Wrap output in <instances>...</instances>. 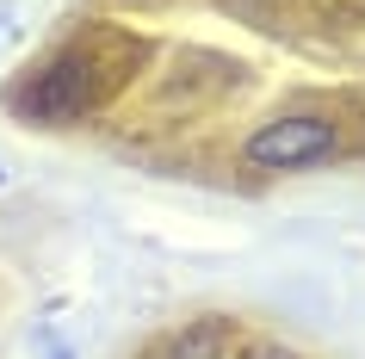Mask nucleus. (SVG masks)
I'll return each mask as SVG.
<instances>
[{
	"label": "nucleus",
	"instance_id": "20e7f679",
	"mask_svg": "<svg viewBox=\"0 0 365 359\" xmlns=\"http://www.w3.org/2000/svg\"><path fill=\"white\" fill-rule=\"evenodd\" d=\"M272 359H285V353H272Z\"/></svg>",
	"mask_w": 365,
	"mask_h": 359
},
{
	"label": "nucleus",
	"instance_id": "f03ea898",
	"mask_svg": "<svg viewBox=\"0 0 365 359\" xmlns=\"http://www.w3.org/2000/svg\"><path fill=\"white\" fill-rule=\"evenodd\" d=\"M87 99H93L87 56H56L43 75H25L13 87V112L31 118V124H68V118L87 112Z\"/></svg>",
	"mask_w": 365,
	"mask_h": 359
},
{
	"label": "nucleus",
	"instance_id": "f257e3e1",
	"mask_svg": "<svg viewBox=\"0 0 365 359\" xmlns=\"http://www.w3.org/2000/svg\"><path fill=\"white\" fill-rule=\"evenodd\" d=\"M341 149H346V136H341L334 118L285 112V118H267V124L242 143V161L260 168V173H297V168H328Z\"/></svg>",
	"mask_w": 365,
	"mask_h": 359
},
{
	"label": "nucleus",
	"instance_id": "7ed1b4c3",
	"mask_svg": "<svg viewBox=\"0 0 365 359\" xmlns=\"http://www.w3.org/2000/svg\"><path fill=\"white\" fill-rule=\"evenodd\" d=\"M230 340H235V322L211 316V322H192L186 335H173L168 359H223V353H230Z\"/></svg>",
	"mask_w": 365,
	"mask_h": 359
}]
</instances>
